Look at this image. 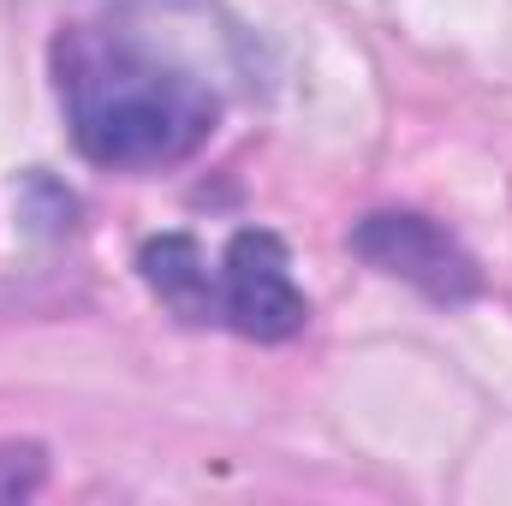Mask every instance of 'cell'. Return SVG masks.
<instances>
[{
    "mask_svg": "<svg viewBox=\"0 0 512 506\" xmlns=\"http://www.w3.org/2000/svg\"><path fill=\"white\" fill-rule=\"evenodd\" d=\"M54 84L72 143L114 173L191 161L221 126V96L191 66L161 60L126 30H66L54 42Z\"/></svg>",
    "mask_w": 512,
    "mask_h": 506,
    "instance_id": "6da1fadb",
    "label": "cell"
},
{
    "mask_svg": "<svg viewBox=\"0 0 512 506\" xmlns=\"http://www.w3.org/2000/svg\"><path fill=\"white\" fill-rule=\"evenodd\" d=\"M352 251L364 256L370 268H382L393 280L417 286V292L435 298V304H465V298H477V286H483L471 251H465L447 227H435L429 215H411V209L364 215V221L352 227Z\"/></svg>",
    "mask_w": 512,
    "mask_h": 506,
    "instance_id": "7a4b0ae2",
    "label": "cell"
},
{
    "mask_svg": "<svg viewBox=\"0 0 512 506\" xmlns=\"http://www.w3.org/2000/svg\"><path fill=\"white\" fill-rule=\"evenodd\" d=\"M215 286H221V322L245 340H262V346L292 340L310 316V304L292 280V256L262 227H245V233L227 239Z\"/></svg>",
    "mask_w": 512,
    "mask_h": 506,
    "instance_id": "3957f363",
    "label": "cell"
},
{
    "mask_svg": "<svg viewBox=\"0 0 512 506\" xmlns=\"http://www.w3.org/2000/svg\"><path fill=\"white\" fill-rule=\"evenodd\" d=\"M137 268H143L149 292H155L179 322H221V286H215V274H209L203 251H197V239H185V233H161V239L143 245Z\"/></svg>",
    "mask_w": 512,
    "mask_h": 506,
    "instance_id": "277c9868",
    "label": "cell"
},
{
    "mask_svg": "<svg viewBox=\"0 0 512 506\" xmlns=\"http://www.w3.org/2000/svg\"><path fill=\"white\" fill-rule=\"evenodd\" d=\"M42 477H48V459H42V447H0V506L6 501H30L36 489H42Z\"/></svg>",
    "mask_w": 512,
    "mask_h": 506,
    "instance_id": "5b68a950",
    "label": "cell"
}]
</instances>
